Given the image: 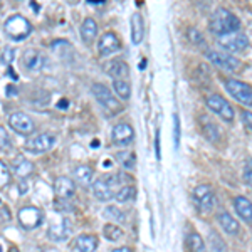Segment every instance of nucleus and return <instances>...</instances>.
<instances>
[{
  "label": "nucleus",
  "mask_w": 252,
  "mask_h": 252,
  "mask_svg": "<svg viewBox=\"0 0 252 252\" xmlns=\"http://www.w3.org/2000/svg\"><path fill=\"white\" fill-rule=\"evenodd\" d=\"M209 29H210L212 34L222 37V35H225V34L239 32V29H241V20L235 17L230 10L220 7V9L215 10L212 14V17H210Z\"/></svg>",
  "instance_id": "obj_1"
},
{
  "label": "nucleus",
  "mask_w": 252,
  "mask_h": 252,
  "mask_svg": "<svg viewBox=\"0 0 252 252\" xmlns=\"http://www.w3.org/2000/svg\"><path fill=\"white\" fill-rule=\"evenodd\" d=\"M192 198L195 207L204 214L212 212L217 205V197H215V190L212 185H197L192 192Z\"/></svg>",
  "instance_id": "obj_2"
},
{
  "label": "nucleus",
  "mask_w": 252,
  "mask_h": 252,
  "mask_svg": "<svg viewBox=\"0 0 252 252\" xmlns=\"http://www.w3.org/2000/svg\"><path fill=\"white\" fill-rule=\"evenodd\" d=\"M5 32L10 39L22 40L32 32L31 22L22 15H12L10 19L5 20Z\"/></svg>",
  "instance_id": "obj_3"
},
{
  "label": "nucleus",
  "mask_w": 252,
  "mask_h": 252,
  "mask_svg": "<svg viewBox=\"0 0 252 252\" xmlns=\"http://www.w3.org/2000/svg\"><path fill=\"white\" fill-rule=\"evenodd\" d=\"M205 104L215 115H219L223 121L232 123L234 121V108L227 99H223L220 94H209L205 96Z\"/></svg>",
  "instance_id": "obj_4"
},
{
  "label": "nucleus",
  "mask_w": 252,
  "mask_h": 252,
  "mask_svg": "<svg viewBox=\"0 0 252 252\" xmlns=\"http://www.w3.org/2000/svg\"><path fill=\"white\" fill-rule=\"evenodd\" d=\"M223 88H225L227 93H229L234 99H237L239 103L252 106V86L251 84L242 83V81H237V79H225L223 81Z\"/></svg>",
  "instance_id": "obj_5"
},
{
  "label": "nucleus",
  "mask_w": 252,
  "mask_h": 252,
  "mask_svg": "<svg viewBox=\"0 0 252 252\" xmlns=\"http://www.w3.org/2000/svg\"><path fill=\"white\" fill-rule=\"evenodd\" d=\"M91 91H93V94H94V97L97 99V103H99L104 109H108L109 113L123 111V106L120 104V101H118L116 97L111 94V91H109L104 84L94 83L91 86Z\"/></svg>",
  "instance_id": "obj_6"
},
{
  "label": "nucleus",
  "mask_w": 252,
  "mask_h": 252,
  "mask_svg": "<svg viewBox=\"0 0 252 252\" xmlns=\"http://www.w3.org/2000/svg\"><path fill=\"white\" fill-rule=\"evenodd\" d=\"M219 44L225 49L227 52L232 54H241L249 47V37L244 32H232V34H225L222 37H219Z\"/></svg>",
  "instance_id": "obj_7"
},
{
  "label": "nucleus",
  "mask_w": 252,
  "mask_h": 252,
  "mask_svg": "<svg viewBox=\"0 0 252 252\" xmlns=\"http://www.w3.org/2000/svg\"><path fill=\"white\" fill-rule=\"evenodd\" d=\"M19 222L20 225L24 227L26 230H32L37 229V227L42 223L44 220V214L42 210L35 209V207H24V209L19 210Z\"/></svg>",
  "instance_id": "obj_8"
},
{
  "label": "nucleus",
  "mask_w": 252,
  "mask_h": 252,
  "mask_svg": "<svg viewBox=\"0 0 252 252\" xmlns=\"http://www.w3.org/2000/svg\"><path fill=\"white\" fill-rule=\"evenodd\" d=\"M56 138L51 133H42V135L32 136L26 141V150H29L31 153H46L54 146Z\"/></svg>",
  "instance_id": "obj_9"
},
{
  "label": "nucleus",
  "mask_w": 252,
  "mask_h": 252,
  "mask_svg": "<svg viewBox=\"0 0 252 252\" xmlns=\"http://www.w3.org/2000/svg\"><path fill=\"white\" fill-rule=\"evenodd\" d=\"M207 59L214 64V66L223 69V71H237L241 67V63L234 58V56L223 54L219 51H207Z\"/></svg>",
  "instance_id": "obj_10"
},
{
  "label": "nucleus",
  "mask_w": 252,
  "mask_h": 252,
  "mask_svg": "<svg viewBox=\"0 0 252 252\" xmlns=\"http://www.w3.org/2000/svg\"><path fill=\"white\" fill-rule=\"evenodd\" d=\"M9 123H10V128L15 129L20 135H31L35 129L34 121H32L31 116H27L26 113H14V115H10Z\"/></svg>",
  "instance_id": "obj_11"
},
{
  "label": "nucleus",
  "mask_w": 252,
  "mask_h": 252,
  "mask_svg": "<svg viewBox=\"0 0 252 252\" xmlns=\"http://www.w3.org/2000/svg\"><path fill=\"white\" fill-rule=\"evenodd\" d=\"M121 42L118 39L116 34L113 32H106V34L101 35L99 42H97V51H99L101 56H111L115 54L116 51H120Z\"/></svg>",
  "instance_id": "obj_12"
},
{
  "label": "nucleus",
  "mask_w": 252,
  "mask_h": 252,
  "mask_svg": "<svg viewBox=\"0 0 252 252\" xmlns=\"http://www.w3.org/2000/svg\"><path fill=\"white\" fill-rule=\"evenodd\" d=\"M111 136H113V141H115V143L128 145L129 141L133 140V136H135V131H133V128L128 123H118L113 126Z\"/></svg>",
  "instance_id": "obj_13"
},
{
  "label": "nucleus",
  "mask_w": 252,
  "mask_h": 252,
  "mask_svg": "<svg viewBox=\"0 0 252 252\" xmlns=\"http://www.w3.org/2000/svg\"><path fill=\"white\" fill-rule=\"evenodd\" d=\"M42 54H40L39 51H35V49H27L26 52H24L22 56V66L26 69H29V71H39L40 67H42Z\"/></svg>",
  "instance_id": "obj_14"
},
{
  "label": "nucleus",
  "mask_w": 252,
  "mask_h": 252,
  "mask_svg": "<svg viewBox=\"0 0 252 252\" xmlns=\"http://www.w3.org/2000/svg\"><path fill=\"white\" fill-rule=\"evenodd\" d=\"M217 222H219V225L222 227V230L225 234L237 235L239 232H241V225H239V222L235 220V219L230 214H227V212L217 214Z\"/></svg>",
  "instance_id": "obj_15"
},
{
  "label": "nucleus",
  "mask_w": 252,
  "mask_h": 252,
  "mask_svg": "<svg viewBox=\"0 0 252 252\" xmlns=\"http://www.w3.org/2000/svg\"><path fill=\"white\" fill-rule=\"evenodd\" d=\"M234 209L244 222L252 223V202L246 197L234 198Z\"/></svg>",
  "instance_id": "obj_16"
},
{
  "label": "nucleus",
  "mask_w": 252,
  "mask_h": 252,
  "mask_svg": "<svg viewBox=\"0 0 252 252\" xmlns=\"http://www.w3.org/2000/svg\"><path fill=\"white\" fill-rule=\"evenodd\" d=\"M54 190L61 198H69L76 192V185L71 178L67 177H58L54 182Z\"/></svg>",
  "instance_id": "obj_17"
},
{
  "label": "nucleus",
  "mask_w": 252,
  "mask_h": 252,
  "mask_svg": "<svg viewBox=\"0 0 252 252\" xmlns=\"http://www.w3.org/2000/svg\"><path fill=\"white\" fill-rule=\"evenodd\" d=\"M49 237L52 239V241H66L69 237V234H71V227H69V222L64 219V220H61L58 223H52L51 229H49Z\"/></svg>",
  "instance_id": "obj_18"
},
{
  "label": "nucleus",
  "mask_w": 252,
  "mask_h": 252,
  "mask_svg": "<svg viewBox=\"0 0 252 252\" xmlns=\"http://www.w3.org/2000/svg\"><path fill=\"white\" fill-rule=\"evenodd\" d=\"M143 35H145V22H143V17H141L140 12H135L131 15V40L133 44H140L143 40Z\"/></svg>",
  "instance_id": "obj_19"
},
{
  "label": "nucleus",
  "mask_w": 252,
  "mask_h": 252,
  "mask_svg": "<svg viewBox=\"0 0 252 252\" xmlns=\"http://www.w3.org/2000/svg\"><path fill=\"white\" fill-rule=\"evenodd\" d=\"M200 121H202V133L204 136H207V140L210 141H219L220 140V129L217 128V125L214 123L212 120H209L207 116H200Z\"/></svg>",
  "instance_id": "obj_20"
},
{
  "label": "nucleus",
  "mask_w": 252,
  "mask_h": 252,
  "mask_svg": "<svg viewBox=\"0 0 252 252\" xmlns=\"http://www.w3.org/2000/svg\"><path fill=\"white\" fill-rule=\"evenodd\" d=\"M96 35H97V24H96V20L91 19V17L84 19L83 26H81V37H83V40L86 44H91L93 40L96 39Z\"/></svg>",
  "instance_id": "obj_21"
},
{
  "label": "nucleus",
  "mask_w": 252,
  "mask_h": 252,
  "mask_svg": "<svg viewBox=\"0 0 252 252\" xmlns=\"http://www.w3.org/2000/svg\"><path fill=\"white\" fill-rule=\"evenodd\" d=\"M108 74L111 76V78L116 79H123L128 78L129 74V66L125 63V61H113L111 64H108Z\"/></svg>",
  "instance_id": "obj_22"
},
{
  "label": "nucleus",
  "mask_w": 252,
  "mask_h": 252,
  "mask_svg": "<svg viewBox=\"0 0 252 252\" xmlns=\"http://www.w3.org/2000/svg\"><path fill=\"white\" fill-rule=\"evenodd\" d=\"M93 193H94V197L101 202H108L115 197L111 187H109L104 180H96L94 184H93Z\"/></svg>",
  "instance_id": "obj_23"
},
{
  "label": "nucleus",
  "mask_w": 252,
  "mask_h": 252,
  "mask_svg": "<svg viewBox=\"0 0 252 252\" xmlns=\"http://www.w3.org/2000/svg\"><path fill=\"white\" fill-rule=\"evenodd\" d=\"M12 170H14V173L17 175V177L26 178L34 172V165H32L29 160H26V158L19 157L12 161Z\"/></svg>",
  "instance_id": "obj_24"
},
{
  "label": "nucleus",
  "mask_w": 252,
  "mask_h": 252,
  "mask_svg": "<svg viewBox=\"0 0 252 252\" xmlns=\"http://www.w3.org/2000/svg\"><path fill=\"white\" fill-rule=\"evenodd\" d=\"M72 175L76 177V180H78L79 185H83V187L91 185V180H93V168H91V166H88V165L76 166Z\"/></svg>",
  "instance_id": "obj_25"
},
{
  "label": "nucleus",
  "mask_w": 252,
  "mask_h": 252,
  "mask_svg": "<svg viewBox=\"0 0 252 252\" xmlns=\"http://www.w3.org/2000/svg\"><path fill=\"white\" fill-rule=\"evenodd\" d=\"M76 247L79 252H94L97 249V239L94 235H79L76 239Z\"/></svg>",
  "instance_id": "obj_26"
},
{
  "label": "nucleus",
  "mask_w": 252,
  "mask_h": 252,
  "mask_svg": "<svg viewBox=\"0 0 252 252\" xmlns=\"http://www.w3.org/2000/svg\"><path fill=\"white\" fill-rule=\"evenodd\" d=\"M187 249L189 252H207V246L197 232H190L187 235Z\"/></svg>",
  "instance_id": "obj_27"
},
{
  "label": "nucleus",
  "mask_w": 252,
  "mask_h": 252,
  "mask_svg": "<svg viewBox=\"0 0 252 252\" xmlns=\"http://www.w3.org/2000/svg\"><path fill=\"white\" fill-rule=\"evenodd\" d=\"M51 49L54 51L56 56H59V58H71L72 56V46L67 42V40H56L54 44L51 46Z\"/></svg>",
  "instance_id": "obj_28"
},
{
  "label": "nucleus",
  "mask_w": 252,
  "mask_h": 252,
  "mask_svg": "<svg viewBox=\"0 0 252 252\" xmlns=\"http://www.w3.org/2000/svg\"><path fill=\"white\" fill-rule=\"evenodd\" d=\"M209 244H210V252H227V246L223 244L222 237L215 230L209 232Z\"/></svg>",
  "instance_id": "obj_29"
},
{
  "label": "nucleus",
  "mask_w": 252,
  "mask_h": 252,
  "mask_svg": "<svg viewBox=\"0 0 252 252\" xmlns=\"http://www.w3.org/2000/svg\"><path fill=\"white\" fill-rule=\"evenodd\" d=\"M187 37H189V40L193 44V46H197V47H200V49L207 47L205 37L202 35V32L198 31V29H195V27H190V29L187 31Z\"/></svg>",
  "instance_id": "obj_30"
},
{
  "label": "nucleus",
  "mask_w": 252,
  "mask_h": 252,
  "mask_svg": "<svg viewBox=\"0 0 252 252\" xmlns=\"http://www.w3.org/2000/svg\"><path fill=\"white\" fill-rule=\"evenodd\" d=\"M135 193H136L135 187L126 185V187H121V189L118 190V193L115 195V198H116L118 202H120V204H125V202L133 200V198H135Z\"/></svg>",
  "instance_id": "obj_31"
},
{
  "label": "nucleus",
  "mask_w": 252,
  "mask_h": 252,
  "mask_svg": "<svg viewBox=\"0 0 252 252\" xmlns=\"http://www.w3.org/2000/svg\"><path fill=\"white\" fill-rule=\"evenodd\" d=\"M103 235L108 239V241H118V239L123 237V230L120 229L118 225H113V223H106V225L103 227Z\"/></svg>",
  "instance_id": "obj_32"
},
{
  "label": "nucleus",
  "mask_w": 252,
  "mask_h": 252,
  "mask_svg": "<svg viewBox=\"0 0 252 252\" xmlns=\"http://www.w3.org/2000/svg\"><path fill=\"white\" fill-rule=\"evenodd\" d=\"M113 88H115L116 94L120 96L121 99H128V97L131 96V88H129V84L123 79H116L115 83H113Z\"/></svg>",
  "instance_id": "obj_33"
},
{
  "label": "nucleus",
  "mask_w": 252,
  "mask_h": 252,
  "mask_svg": "<svg viewBox=\"0 0 252 252\" xmlns=\"http://www.w3.org/2000/svg\"><path fill=\"white\" fill-rule=\"evenodd\" d=\"M103 215L106 219H111V220H116V222H120V223H123L126 220L125 212H121L118 207H108V209H104Z\"/></svg>",
  "instance_id": "obj_34"
},
{
  "label": "nucleus",
  "mask_w": 252,
  "mask_h": 252,
  "mask_svg": "<svg viewBox=\"0 0 252 252\" xmlns=\"http://www.w3.org/2000/svg\"><path fill=\"white\" fill-rule=\"evenodd\" d=\"M118 160L121 161V165H123L125 168H128V170H133V168H135L136 158H135V155H133L131 152L120 153V155H118Z\"/></svg>",
  "instance_id": "obj_35"
},
{
  "label": "nucleus",
  "mask_w": 252,
  "mask_h": 252,
  "mask_svg": "<svg viewBox=\"0 0 252 252\" xmlns=\"http://www.w3.org/2000/svg\"><path fill=\"white\" fill-rule=\"evenodd\" d=\"M10 184V170L3 161H0V189Z\"/></svg>",
  "instance_id": "obj_36"
},
{
  "label": "nucleus",
  "mask_w": 252,
  "mask_h": 252,
  "mask_svg": "<svg viewBox=\"0 0 252 252\" xmlns=\"http://www.w3.org/2000/svg\"><path fill=\"white\" fill-rule=\"evenodd\" d=\"M15 58V49L10 47V46H5L2 51V56H0V61H2L3 64H7V66H10V63L14 61Z\"/></svg>",
  "instance_id": "obj_37"
},
{
  "label": "nucleus",
  "mask_w": 252,
  "mask_h": 252,
  "mask_svg": "<svg viewBox=\"0 0 252 252\" xmlns=\"http://www.w3.org/2000/svg\"><path fill=\"white\" fill-rule=\"evenodd\" d=\"M54 207L59 212H71V210L74 209V205H72L71 202H67V198H61V197L54 202Z\"/></svg>",
  "instance_id": "obj_38"
},
{
  "label": "nucleus",
  "mask_w": 252,
  "mask_h": 252,
  "mask_svg": "<svg viewBox=\"0 0 252 252\" xmlns=\"http://www.w3.org/2000/svg\"><path fill=\"white\" fill-rule=\"evenodd\" d=\"M12 146V141H10V136L7 135L5 129L0 126V150H3V152H7Z\"/></svg>",
  "instance_id": "obj_39"
},
{
  "label": "nucleus",
  "mask_w": 252,
  "mask_h": 252,
  "mask_svg": "<svg viewBox=\"0 0 252 252\" xmlns=\"http://www.w3.org/2000/svg\"><path fill=\"white\" fill-rule=\"evenodd\" d=\"M173 138H175V148L180 145V118L178 115H173Z\"/></svg>",
  "instance_id": "obj_40"
},
{
  "label": "nucleus",
  "mask_w": 252,
  "mask_h": 252,
  "mask_svg": "<svg viewBox=\"0 0 252 252\" xmlns=\"http://www.w3.org/2000/svg\"><path fill=\"white\" fill-rule=\"evenodd\" d=\"M244 180L252 189V163H247L246 170H244Z\"/></svg>",
  "instance_id": "obj_41"
},
{
  "label": "nucleus",
  "mask_w": 252,
  "mask_h": 252,
  "mask_svg": "<svg viewBox=\"0 0 252 252\" xmlns=\"http://www.w3.org/2000/svg\"><path fill=\"white\" fill-rule=\"evenodd\" d=\"M242 121L247 126V129L252 131V111H242Z\"/></svg>",
  "instance_id": "obj_42"
},
{
  "label": "nucleus",
  "mask_w": 252,
  "mask_h": 252,
  "mask_svg": "<svg viewBox=\"0 0 252 252\" xmlns=\"http://www.w3.org/2000/svg\"><path fill=\"white\" fill-rule=\"evenodd\" d=\"M10 220V212L5 207H0V223H7Z\"/></svg>",
  "instance_id": "obj_43"
},
{
  "label": "nucleus",
  "mask_w": 252,
  "mask_h": 252,
  "mask_svg": "<svg viewBox=\"0 0 252 252\" xmlns=\"http://www.w3.org/2000/svg\"><path fill=\"white\" fill-rule=\"evenodd\" d=\"M155 152H157V158L160 160L161 153H160V131H157V138H155Z\"/></svg>",
  "instance_id": "obj_44"
},
{
  "label": "nucleus",
  "mask_w": 252,
  "mask_h": 252,
  "mask_svg": "<svg viewBox=\"0 0 252 252\" xmlns=\"http://www.w3.org/2000/svg\"><path fill=\"white\" fill-rule=\"evenodd\" d=\"M69 106V101L67 99H64V97H63V99H59L58 101V108L59 109H66Z\"/></svg>",
  "instance_id": "obj_45"
},
{
  "label": "nucleus",
  "mask_w": 252,
  "mask_h": 252,
  "mask_svg": "<svg viewBox=\"0 0 252 252\" xmlns=\"http://www.w3.org/2000/svg\"><path fill=\"white\" fill-rule=\"evenodd\" d=\"M7 94H9V96L17 94V89H15V86H7Z\"/></svg>",
  "instance_id": "obj_46"
},
{
  "label": "nucleus",
  "mask_w": 252,
  "mask_h": 252,
  "mask_svg": "<svg viewBox=\"0 0 252 252\" xmlns=\"http://www.w3.org/2000/svg\"><path fill=\"white\" fill-rule=\"evenodd\" d=\"M113 252H133L129 247H118V249H115Z\"/></svg>",
  "instance_id": "obj_47"
},
{
  "label": "nucleus",
  "mask_w": 252,
  "mask_h": 252,
  "mask_svg": "<svg viewBox=\"0 0 252 252\" xmlns=\"http://www.w3.org/2000/svg\"><path fill=\"white\" fill-rule=\"evenodd\" d=\"M9 76H12V79H17V74H15L12 67H9Z\"/></svg>",
  "instance_id": "obj_48"
},
{
  "label": "nucleus",
  "mask_w": 252,
  "mask_h": 252,
  "mask_svg": "<svg viewBox=\"0 0 252 252\" xmlns=\"http://www.w3.org/2000/svg\"><path fill=\"white\" fill-rule=\"evenodd\" d=\"M145 66H146V59H141L140 61V69H145Z\"/></svg>",
  "instance_id": "obj_49"
},
{
  "label": "nucleus",
  "mask_w": 252,
  "mask_h": 252,
  "mask_svg": "<svg viewBox=\"0 0 252 252\" xmlns=\"http://www.w3.org/2000/svg\"><path fill=\"white\" fill-rule=\"evenodd\" d=\"M31 7H32V9H34L35 12H39V5H35V3H34V2H32V3H31Z\"/></svg>",
  "instance_id": "obj_50"
},
{
  "label": "nucleus",
  "mask_w": 252,
  "mask_h": 252,
  "mask_svg": "<svg viewBox=\"0 0 252 252\" xmlns=\"http://www.w3.org/2000/svg\"><path fill=\"white\" fill-rule=\"evenodd\" d=\"M9 252H20V251L17 249V247H12V249H10Z\"/></svg>",
  "instance_id": "obj_51"
},
{
  "label": "nucleus",
  "mask_w": 252,
  "mask_h": 252,
  "mask_svg": "<svg viewBox=\"0 0 252 252\" xmlns=\"http://www.w3.org/2000/svg\"><path fill=\"white\" fill-rule=\"evenodd\" d=\"M0 252H2V246H0Z\"/></svg>",
  "instance_id": "obj_52"
}]
</instances>
